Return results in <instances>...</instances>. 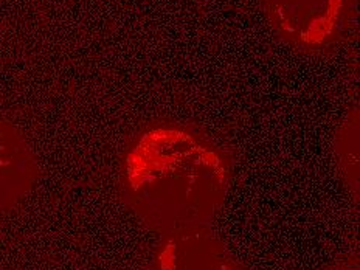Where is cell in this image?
Here are the masks:
<instances>
[{
    "label": "cell",
    "instance_id": "obj_1",
    "mask_svg": "<svg viewBox=\"0 0 360 270\" xmlns=\"http://www.w3.org/2000/svg\"><path fill=\"white\" fill-rule=\"evenodd\" d=\"M235 157L200 126L157 118L137 127L120 154L118 199L157 235L210 227L227 200Z\"/></svg>",
    "mask_w": 360,
    "mask_h": 270
},
{
    "label": "cell",
    "instance_id": "obj_2",
    "mask_svg": "<svg viewBox=\"0 0 360 270\" xmlns=\"http://www.w3.org/2000/svg\"><path fill=\"white\" fill-rule=\"evenodd\" d=\"M269 28L289 49L306 56H329L357 28L359 0H259Z\"/></svg>",
    "mask_w": 360,
    "mask_h": 270
},
{
    "label": "cell",
    "instance_id": "obj_3",
    "mask_svg": "<svg viewBox=\"0 0 360 270\" xmlns=\"http://www.w3.org/2000/svg\"><path fill=\"white\" fill-rule=\"evenodd\" d=\"M148 270H247L210 227L162 235Z\"/></svg>",
    "mask_w": 360,
    "mask_h": 270
},
{
    "label": "cell",
    "instance_id": "obj_4",
    "mask_svg": "<svg viewBox=\"0 0 360 270\" xmlns=\"http://www.w3.org/2000/svg\"><path fill=\"white\" fill-rule=\"evenodd\" d=\"M39 177V163L25 134L0 114V216L18 208L33 193Z\"/></svg>",
    "mask_w": 360,
    "mask_h": 270
},
{
    "label": "cell",
    "instance_id": "obj_5",
    "mask_svg": "<svg viewBox=\"0 0 360 270\" xmlns=\"http://www.w3.org/2000/svg\"><path fill=\"white\" fill-rule=\"evenodd\" d=\"M359 108H352L340 122L334 134V159L343 184L359 204Z\"/></svg>",
    "mask_w": 360,
    "mask_h": 270
},
{
    "label": "cell",
    "instance_id": "obj_6",
    "mask_svg": "<svg viewBox=\"0 0 360 270\" xmlns=\"http://www.w3.org/2000/svg\"><path fill=\"white\" fill-rule=\"evenodd\" d=\"M325 270H360L359 264V255L357 253H348L343 257L337 258L331 262Z\"/></svg>",
    "mask_w": 360,
    "mask_h": 270
}]
</instances>
